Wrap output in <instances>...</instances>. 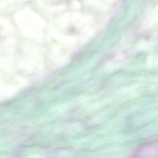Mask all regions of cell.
<instances>
[{
    "label": "cell",
    "instance_id": "1",
    "mask_svg": "<svg viewBox=\"0 0 158 158\" xmlns=\"http://www.w3.org/2000/svg\"><path fill=\"white\" fill-rule=\"evenodd\" d=\"M137 157H158V140L147 143L138 148L134 154Z\"/></svg>",
    "mask_w": 158,
    "mask_h": 158
}]
</instances>
